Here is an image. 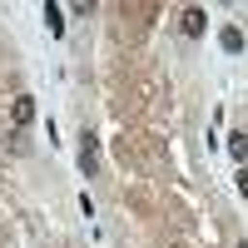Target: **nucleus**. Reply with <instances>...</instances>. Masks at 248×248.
I'll return each instance as SVG.
<instances>
[{
  "label": "nucleus",
  "instance_id": "7",
  "mask_svg": "<svg viewBox=\"0 0 248 248\" xmlns=\"http://www.w3.org/2000/svg\"><path fill=\"white\" fill-rule=\"evenodd\" d=\"M238 248H248V243H238Z\"/></svg>",
  "mask_w": 248,
  "mask_h": 248
},
{
  "label": "nucleus",
  "instance_id": "6",
  "mask_svg": "<svg viewBox=\"0 0 248 248\" xmlns=\"http://www.w3.org/2000/svg\"><path fill=\"white\" fill-rule=\"evenodd\" d=\"M238 194L248 199V169H238Z\"/></svg>",
  "mask_w": 248,
  "mask_h": 248
},
{
  "label": "nucleus",
  "instance_id": "5",
  "mask_svg": "<svg viewBox=\"0 0 248 248\" xmlns=\"http://www.w3.org/2000/svg\"><path fill=\"white\" fill-rule=\"evenodd\" d=\"M229 154L243 164V159H248V139H229Z\"/></svg>",
  "mask_w": 248,
  "mask_h": 248
},
{
  "label": "nucleus",
  "instance_id": "1",
  "mask_svg": "<svg viewBox=\"0 0 248 248\" xmlns=\"http://www.w3.org/2000/svg\"><path fill=\"white\" fill-rule=\"evenodd\" d=\"M179 20H184V35H194V40H199V35H203V30H209V15H203V10H199V5H189V10H184V15H179Z\"/></svg>",
  "mask_w": 248,
  "mask_h": 248
},
{
  "label": "nucleus",
  "instance_id": "4",
  "mask_svg": "<svg viewBox=\"0 0 248 248\" xmlns=\"http://www.w3.org/2000/svg\"><path fill=\"white\" fill-rule=\"evenodd\" d=\"M45 25H50V35H65V10H60V5H45Z\"/></svg>",
  "mask_w": 248,
  "mask_h": 248
},
{
  "label": "nucleus",
  "instance_id": "3",
  "mask_svg": "<svg viewBox=\"0 0 248 248\" xmlns=\"http://www.w3.org/2000/svg\"><path fill=\"white\" fill-rule=\"evenodd\" d=\"M218 45L229 50V55H243V30H238V25H229V30L218 35Z\"/></svg>",
  "mask_w": 248,
  "mask_h": 248
},
{
  "label": "nucleus",
  "instance_id": "2",
  "mask_svg": "<svg viewBox=\"0 0 248 248\" xmlns=\"http://www.w3.org/2000/svg\"><path fill=\"white\" fill-rule=\"evenodd\" d=\"M10 119H15V129H25V124L35 119V99H30V94H20L15 105H10Z\"/></svg>",
  "mask_w": 248,
  "mask_h": 248
}]
</instances>
